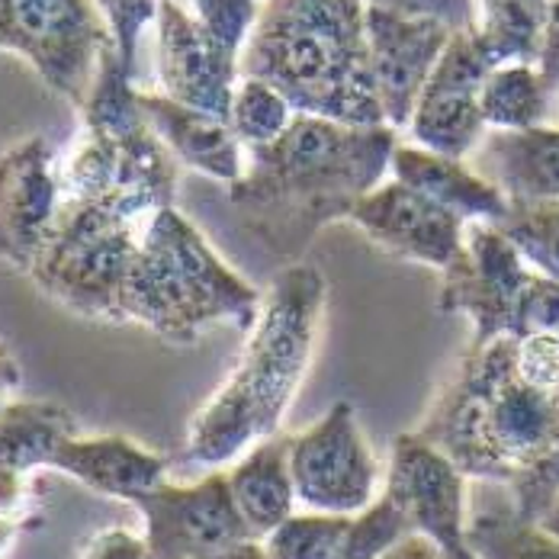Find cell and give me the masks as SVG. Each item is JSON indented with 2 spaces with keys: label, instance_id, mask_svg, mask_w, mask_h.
Segmentation results:
<instances>
[{
  "label": "cell",
  "instance_id": "obj_25",
  "mask_svg": "<svg viewBox=\"0 0 559 559\" xmlns=\"http://www.w3.org/2000/svg\"><path fill=\"white\" fill-rule=\"evenodd\" d=\"M554 84L537 71L531 61H504L499 64L483 91H479V110L486 116L489 129H531L544 126L554 104Z\"/></svg>",
  "mask_w": 559,
  "mask_h": 559
},
{
  "label": "cell",
  "instance_id": "obj_32",
  "mask_svg": "<svg viewBox=\"0 0 559 559\" xmlns=\"http://www.w3.org/2000/svg\"><path fill=\"white\" fill-rule=\"evenodd\" d=\"M187 7L216 39H223L238 56L261 13V0H187Z\"/></svg>",
  "mask_w": 559,
  "mask_h": 559
},
{
  "label": "cell",
  "instance_id": "obj_12",
  "mask_svg": "<svg viewBox=\"0 0 559 559\" xmlns=\"http://www.w3.org/2000/svg\"><path fill=\"white\" fill-rule=\"evenodd\" d=\"M466 476L418 431L392 441L386 492L395 496L418 534L431 537L444 559H479L466 540Z\"/></svg>",
  "mask_w": 559,
  "mask_h": 559
},
{
  "label": "cell",
  "instance_id": "obj_3",
  "mask_svg": "<svg viewBox=\"0 0 559 559\" xmlns=\"http://www.w3.org/2000/svg\"><path fill=\"white\" fill-rule=\"evenodd\" d=\"M325 299L329 283L316 267L296 261L280 271L235 370L190 425V466L216 469L277 435L312 364Z\"/></svg>",
  "mask_w": 559,
  "mask_h": 559
},
{
  "label": "cell",
  "instance_id": "obj_26",
  "mask_svg": "<svg viewBox=\"0 0 559 559\" xmlns=\"http://www.w3.org/2000/svg\"><path fill=\"white\" fill-rule=\"evenodd\" d=\"M550 0H476V26L499 61H537Z\"/></svg>",
  "mask_w": 559,
  "mask_h": 559
},
{
  "label": "cell",
  "instance_id": "obj_27",
  "mask_svg": "<svg viewBox=\"0 0 559 559\" xmlns=\"http://www.w3.org/2000/svg\"><path fill=\"white\" fill-rule=\"evenodd\" d=\"M496 225L531 267L559 283V200H511Z\"/></svg>",
  "mask_w": 559,
  "mask_h": 559
},
{
  "label": "cell",
  "instance_id": "obj_39",
  "mask_svg": "<svg viewBox=\"0 0 559 559\" xmlns=\"http://www.w3.org/2000/svg\"><path fill=\"white\" fill-rule=\"evenodd\" d=\"M20 386V364L10 354V347L0 341V408L10 402V392Z\"/></svg>",
  "mask_w": 559,
  "mask_h": 559
},
{
  "label": "cell",
  "instance_id": "obj_14",
  "mask_svg": "<svg viewBox=\"0 0 559 559\" xmlns=\"http://www.w3.org/2000/svg\"><path fill=\"white\" fill-rule=\"evenodd\" d=\"M450 33L453 29L438 20L402 16L367 3L370 68L386 126L408 129V119L428 87V78L448 46Z\"/></svg>",
  "mask_w": 559,
  "mask_h": 559
},
{
  "label": "cell",
  "instance_id": "obj_40",
  "mask_svg": "<svg viewBox=\"0 0 559 559\" xmlns=\"http://www.w3.org/2000/svg\"><path fill=\"white\" fill-rule=\"evenodd\" d=\"M197 559H267V554H264V544L261 540H241V544H231V547L203 554V557Z\"/></svg>",
  "mask_w": 559,
  "mask_h": 559
},
{
  "label": "cell",
  "instance_id": "obj_30",
  "mask_svg": "<svg viewBox=\"0 0 559 559\" xmlns=\"http://www.w3.org/2000/svg\"><path fill=\"white\" fill-rule=\"evenodd\" d=\"M412 531H415V524H412L408 511L395 502L392 492L383 489L364 511L350 514V524L344 531V540H341L335 559H380Z\"/></svg>",
  "mask_w": 559,
  "mask_h": 559
},
{
  "label": "cell",
  "instance_id": "obj_37",
  "mask_svg": "<svg viewBox=\"0 0 559 559\" xmlns=\"http://www.w3.org/2000/svg\"><path fill=\"white\" fill-rule=\"evenodd\" d=\"M26 479H29V473L0 469V514H10V518L26 521V504H29Z\"/></svg>",
  "mask_w": 559,
  "mask_h": 559
},
{
  "label": "cell",
  "instance_id": "obj_38",
  "mask_svg": "<svg viewBox=\"0 0 559 559\" xmlns=\"http://www.w3.org/2000/svg\"><path fill=\"white\" fill-rule=\"evenodd\" d=\"M380 559H444V554H441V547H438L431 537L412 531L408 537H402V540H399L392 550H386Z\"/></svg>",
  "mask_w": 559,
  "mask_h": 559
},
{
  "label": "cell",
  "instance_id": "obj_5",
  "mask_svg": "<svg viewBox=\"0 0 559 559\" xmlns=\"http://www.w3.org/2000/svg\"><path fill=\"white\" fill-rule=\"evenodd\" d=\"M258 316L261 293L225 264L177 206H165L142 223L122 293L126 322L187 347L213 325L248 332Z\"/></svg>",
  "mask_w": 559,
  "mask_h": 559
},
{
  "label": "cell",
  "instance_id": "obj_28",
  "mask_svg": "<svg viewBox=\"0 0 559 559\" xmlns=\"http://www.w3.org/2000/svg\"><path fill=\"white\" fill-rule=\"evenodd\" d=\"M293 116H296L293 104L274 84L258 81V78H238L228 122L248 148L274 142L277 135L286 132Z\"/></svg>",
  "mask_w": 559,
  "mask_h": 559
},
{
  "label": "cell",
  "instance_id": "obj_13",
  "mask_svg": "<svg viewBox=\"0 0 559 559\" xmlns=\"http://www.w3.org/2000/svg\"><path fill=\"white\" fill-rule=\"evenodd\" d=\"M158 81L170 100L228 119L241 78L238 52L216 39L183 0H162L155 16Z\"/></svg>",
  "mask_w": 559,
  "mask_h": 559
},
{
  "label": "cell",
  "instance_id": "obj_24",
  "mask_svg": "<svg viewBox=\"0 0 559 559\" xmlns=\"http://www.w3.org/2000/svg\"><path fill=\"white\" fill-rule=\"evenodd\" d=\"M408 132L415 145L428 152L448 158H469L476 145L486 139L489 122L479 110V94L425 87L418 107L408 119Z\"/></svg>",
  "mask_w": 559,
  "mask_h": 559
},
{
  "label": "cell",
  "instance_id": "obj_20",
  "mask_svg": "<svg viewBox=\"0 0 559 559\" xmlns=\"http://www.w3.org/2000/svg\"><path fill=\"white\" fill-rule=\"evenodd\" d=\"M390 170L405 187L425 193L466 223H502L508 197L463 158H448L421 145H395Z\"/></svg>",
  "mask_w": 559,
  "mask_h": 559
},
{
  "label": "cell",
  "instance_id": "obj_4",
  "mask_svg": "<svg viewBox=\"0 0 559 559\" xmlns=\"http://www.w3.org/2000/svg\"><path fill=\"white\" fill-rule=\"evenodd\" d=\"M370 0H261L241 49V78L274 84L296 112L380 126L367 46Z\"/></svg>",
  "mask_w": 559,
  "mask_h": 559
},
{
  "label": "cell",
  "instance_id": "obj_16",
  "mask_svg": "<svg viewBox=\"0 0 559 559\" xmlns=\"http://www.w3.org/2000/svg\"><path fill=\"white\" fill-rule=\"evenodd\" d=\"M350 223L392 258L444 271L466 238V219L428 200L425 193L386 180L373 187L350 213Z\"/></svg>",
  "mask_w": 559,
  "mask_h": 559
},
{
  "label": "cell",
  "instance_id": "obj_8",
  "mask_svg": "<svg viewBox=\"0 0 559 559\" xmlns=\"http://www.w3.org/2000/svg\"><path fill=\"white\" fill-rule=\"evenodd\" d=\"M58 180L61 197L100 203L129 219H148L174 206L177 197L174 152L148 119L126 129L84 126L78 148L58 168Z\"/></svg>",
  "mask_w": 559,
  "mask_h": 559
},
{
  "label": "cell",
  "instance_id": "obj_34",
  "mask_svg": "<svg viewBox=\"0 0 559 559\" xmlns=\"http://www.w3.org/2000/svg\"><path fill=\"white\" fill-rule=\"evenodd\" d=\"M383 10L402 16H425L438 20L448 29H469L476 26V0H370Z\"/></svg>",
  "mask_w": 559,
  "mask_h": 559
},
{
  "label": "cell",
  "instance_id": "obj_11",
  "mask_svg": "<svg viewBox=\"0 0 559 559\" xmlns=\"http://www.w3.org/2000/svg\"><path fill=\"white\" fill-rule=\"evenodd\" d=\"M132 504L145 518L152 559H197L241 540H258L231 502L223 469L206 473L193 486L158 483L139 492Z\"/></svg>",
  "mask_w": 559,
  "mask_h": 559
},
{
  "label": "cell",
  "instance_id": "obj_23",
  "mask_svg": "<svg viewBox=\"0 0 559 559\" xmlns=\"http://www.w3.org/2000/svg\"><path fill=\"white\" fill-rule=\"evenodd\" d=\"M71 435H78V421L56 402H7L0 408V469L33 473L49 466Z\"/></svg>",
  "mask_w": 559,
  "mask_h": 559
},
{
  "label": "cell",
  "instance_id": "obj_18",
  "mask_svg": "<svg viewBox=\"0 0 559 559\" xmlns=\"http://www.w3.org/2000/svg\"><path fill=\"white\" fill-rule=\"evenodd\" d=\"M142 110L177 162L223 183H235L245 174V142L228 119L183 107L168 94L152 91H142Z\"/></svg>",
  "mask_w": 559,
  "mask_h": 559
},
{
  "label": "cell",
  "instance_id": "obj_22",
  "mask_svg": "<svg viewBox=\"0 0 559 559\" xmlns=\"http://www.w3.org/2000/svg\"><path fill=\"white\" fill-rule=\"evenodd\" d=\"M228 492L258 540L296 514V483L289 469V438H267L248 450L228 473Z\"/></svg>",
  "mask_w": 559,
  "mask_h": 559
},
{
  "label": "cell",
  "instance_id": "obj_19",
  "mask_svg": "<svg viewBox=\"0 0 559 559\" xmlns=\"http://www.w3.org/2000/svg\"><path fill=\"white\" fill-rule=\"evenodd\" d=\"M52 469L84 483L87 489L132 502L139 492L165 483L168 460L139 448L132 438L100 435V438H64L52 453Z\"/></svg>",
  "mask_w": 559,
  "mask_h": 559
},
{
  "label": "cell",
  "instance_id": "obj_36",
  "mask_svg": "<svg viewBox=\"0 0 559 559\" xmlns=\"http://www.w3.org/2000/svg\"><path fill=\"white\" fill-rule=\"evenodd\" d=\"M537 71L547 78V84L559 87V0H550V13L544 23L540 49H537Z\"/></svg>",
  "mask_w": 559,
  "mask_h": 559
},
{
  "label": "cell",
  "instance_id": "obj_31",
  "mask_svg": "<svg viewBox=\"0 0 559 559\" xmlns=\"http://www.w3.org/2000/svg\"><path fill=\"white\" fill-rule=\"evenodd\" d=\"M502 61L492 56V49L486 46L479 26L469 29H453L444 46V52L438 58L428 87L438 91H460V94H479L486 78L499 68Z\"/></svg>",
  "mask_w": 559,
  "mask_h": 559
},
{
  "label": "cell",
  "instance_id": "obj_6",
  "mask_svg": "<svg viewBox=\"0 0 559 559\" xmlns=\"http://www.w3.org/2000/svg\"><path fill=\"white\" fill-rule=\"evenodd\" d=\"M438 309L463 316L473 341L559 335V283L531 267L496 223H469L463 248L441 271Z\"/></svg>",
  "mask_w": 559,
  "mask_h": 559
},
{
  "label": "cell",
  "instance_id": "obj_29",
  "mask_svg": "<svg viewBox=\"0 0 559 559\" xmlns=\"http://www.w3.org/2000/svg\"><path fill=\"white\" fill-rule=\"evenodd\" d=\"M350 514L306 511L289 514L261 544L267 559H335Z\"/></svg>",
  "mask_w": 559,
  "mask_h": 559
},
{
  "label": "cell",
  "instance_id": "obj_7",
  "mask_svg": "<svg viewBox=\"0 0 559 559\" xmlns=\"http://www.w3.org/2000/svg\"><path fill=\"white\" fill-rule=\"evenodd\" d=\"M142 223L100 203L64 197L26 277L61 309L91 322L122 325V293Z\"/></svg>",
  "mask_w": 559,
  "mask_h": 559
},
{
  "label": "cell",
  "instance_id": "obj_35",
  "mask_svg": "<svg viewBox=\"0 0 559 559\" xmlns=\"http://www.w3.org/2000/svg\"><path fill=\"white\" fill-rule=\"evenodd\" d=\"M81 559H152V554H148L145 537L122 531V527H107L94 534V540L84 547Z\"/></svg>",
  "mask_w": 559,
  "mask_h": 559
},
{
  "label": "cell",
  "instance_id": "obj_10",
  "mask_svg": "<svg viewBox=\"0 0 559 559\" xmlns=\"http://www.w3.org/2000/svg\"><path fill=\"white\" fill-rule=\"evenodd\" d=\"M289 469L299 504L309 511L357 514L380 496V463L360 431L357 408L344 399L289 438Z\"/></svg>",
  "mask_w": 559,
  "mask_h": 559
},
{
  "label": "cell",
  "instance_id": "obj_33",
  "mask_svg": "<svg viewBox=\"0 0 559 559\" xmlns=\"http://www.w3.org/2000/svg\"><path fill=\"white\" fill-rule=\"evenodd\" d=\"M104 13V20L110 23L116 49L122 56V64L135 74V58H139V43L148 23H155L158 16V3L162 0H94Z\"/></svg>",
  "mask_w": 559,
  "mask_h": 559
},
{
  "label": "cell",
  "instance_id": "obj_42",
  "mask_svg": "<svg viewBox=\"0 0 559 559\" xmlns=\"http://www.w3.org/2000/svg\"><path fill=\"white\" fill-rule=\"evenodd\" d=\"M540 524H544V527H547L550 534H557V537H559V492H557V499L550 502V508H547V511L540 514Z\"/></svg>",
  "mask_w": 559,
  "mask_h": 559
},
{
  "label": "cell",
  "instance_id": "obj_41",
  "mask_svg": "<svg viewBox=\"0 0 559 559\" xmlns=\"http://www.w3.org/2000/svg\"><path fill=\"white\" fill-rule=\"evenodd\" d=\"M20 527H23V521L20 518H10V514H0V554H3V547L20 534Z\"/></svg>",
  "mask_w": 559,
  "mask_h": 559
},
{
  "label": "cell",
  "instance_id": "obj_21",
  "mask_svg": "<svg viewBox=\"0 0 559 559\" xmlns=\"http://www.w3.org/2000/svg\"><path fill=\"white\" fill-rule=\"evenodd\" d=\"M466 540L479 559H559V537L518 511L499 483H473L466 496Z\"/></svg>",
  "mask_w": 559,
  "mask_h": 559
},
{
  "label": "cell",
  "instance_id": "obj_17",
  "mask_svg": "<svg viewBox=\"0 0 559 559\" xmlns=\"http://www.w3.org/2000/svg\"><path fill=\"white\" fill-rule=\"evenodd\" d=\"M473 168L511 200H559V129H489Z\"/></svg>",
  "mask_w": 559,
  "mask_h": 559
},
{
  "label": "cell",
  "instance_id": "obj_1",
  "mask_svg": "<svg viewBox=\"0 0 559 559\" xmlns=\"http://www.w3.org/2000/svg\"><path fill=\"white\" fill-rule=\"evenodd\" d=\"M418 435L469 483H499L540 521L559 492V335L469 341Z\"/></svg>",
  "mask_w": 559,
  "mask_h": 559
},
{
  "label": "cell",
  "instance_id": "obj_9",
  "mask_svg": "<svg viewBox=\"0 0 559 559\" xmlns=\"http://www.w3.org/2000/svg\"><path fill=\"white\" fill-rule=\"evenodd\" d=\"M110 46V23L94 0H0V52L23 58L78 110Z\"/></svg>",
  "mask_w": 559,
  "mask_h": 559
},
{
  "label": "cell",
  "instance_id": "obj_2",
  "mask_svg": "<svg viewBox=\"0 0 559 559\" xmlns=\"http://www.w3.org/2000/svg\"><path fill=\"white\" fill-rule=\"evenodd\" d=\"M395 145L386 122L354 126L296 112L283 135L248 148V170L228 183V203L271 258L296 264L322 228L350 219L383 183Z\"/></svg>",
  "mask_w": 559,
  "mask_h": 559
},
{
  "label": "cell",
  "instance_id": "obj_15",
  "mask_svg": "<svg viewBox=\"0 0 559 559\" xmlns=\"http://www.w3.org/2000/svg\"><path fill=\"white\" fill-rule=\"evenodd\" d=\"M56 152L43 135H29L0 155V261L29 274L61 210Z\"/></svg>",
  "mask_w": 559,
  "mask_h": 559
}]
</instances>
